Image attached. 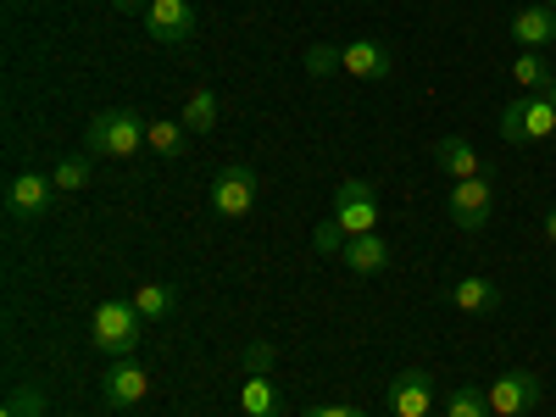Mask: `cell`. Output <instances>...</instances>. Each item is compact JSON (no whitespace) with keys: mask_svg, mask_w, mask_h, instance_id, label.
<instances>
[{"mask_svg":"<svg viewBox=\"0 0 556 417\" xmlns=\"http://www.w3.org/2000/svg\"><path fill=\"white\" fill-rule=\"evenodd\" d=\"M556 134V106L545 96H518L513 106H501V139L506 146H534V139Z\"/></svg>","mask_w":556,"mask_h":417,"instance_id":"5b68a950","label":"cell"},{"mask_svg":"<svg viewBox=\"0 0 556 417\" xmlns=\"http://www.w3.org/2000/svg\"><path fill=\"white\" fill-rule=\"evenodd\" d=\"M390 67H395V56H390L384 39H351V45H340V73H351L362 84L390 78Z\"/></svg>","mask_w":556,"mask_h":417,"instance_id":"7c38bea8","label":"cell"},{"mask_svg":"<svg viewBox=\"0 0 556 417\" xmlns=\"http://www.w3.org/2000/svg\"><path fill=\"white\" fill-rule=\"evenodd\" d=\"M513 78H518V89H523V96H545V89H551V78H556V67L545 62V51H518V62H513Z\"/></svg>","mask_w":556,"mask_h":417,"instance_id":"d6986e66","label":"cell"},{"mask_svg":"<svg viewBox=\"0 0 556 417\" xmlns=\"http://www.w3.org/2000/svg\"><path fill=\"white\" fill-rule=\"evenodd\" d=\"M340 67V51H334V45H312V51H306V73H334Z\"/></svg>","mask_w":556,"mask_h":417,"instance_id":"484cf974","label":"cell"},{"mask_svg":"<svg viewBox=\"0 0 556 417\" xmlns=\"http://www.w3.org/2000/svg\"><path fill=\"white\" fill-rule=\"evenodd\" d=\"M545 101H551V106H556V78H551V89H545Z\"/></svg>","mask_w":556,"mask_h":417,"instance_id":"f546056e","label":"cell"},{"mask_svg":"<svg viewBox=\"0 0 556 417\" xmlns=\"http://www.w3.org/2000/svg\"><path fill=\"white\" fill-rule=\"evenodd\" d=\"M146 128L151 117H139L128 106H106L84 123V156H106V162H128L146 151Z\"/></svg>","mask_w":556,"mask_h":417,"instance_id":"6da1fadb","label":"cell"},{"mask_svg":"<svg viewBox=\"0 0 556 417\" xmlns=\"http://www.w3.org/2000/svg\"><path fill=\"white\" fill-rule=\"evenodd\" d=\"M384 395H390V417H434V379L417 374V367L395 374Z\"/></svg>","mask_w":556,"mask_h":417,"instance_id":"8fae6325","label":"cell"},{"mask_svg":"<svg viewBox=\"0 0 556 417\" xmlns=\"http://www.w3.org/2000/svg\"><path fill=\"white\" fill-rule=\"evenodd\" d=\"M451 306L468 312V317H490V312H501V290L490 285V278L468 273V278H456V285H451Z\"/></svg>","mask_w":556,"mask_h":417,"instance_id":"9a60e30c","label":"cell"},{"mask_svg":"<svg viewBox=\"0 0 556 417\" xmlns=\"http://www.w3.org/2000/svg\"><path fill=\"white\" fill-rule=\"evenodd\" d=\"M112 7H117V12H146L151 0H112Z\"/></svg>","mask_w":556,"mask_h":417,"instance_id":"83f0119b","label":"cell"},{"mask_svg":"<svg viewBox=\"0 0 556 417\" xmlns=\"http://www.w3.org/2000/svg\"><path fill=\"white\" fill-rule=\"evenodd\" d=\"M51 206H56V184H51V173H17V178L7 184V212H12V217L39 223Z\"/></svg>","mask_w":556,"mask_h":417,"instance_id":"30bf717a","label":"cell"},{"mask_svg":"<svg viewBox=\"0 0 556 417\" xmlns=\"http://www.w3.org/2000/svg\"><path fill=\"white\" fill-rule=\"evenodd\" d=\"M340 262L351 267V273H384L390 267V240L384 235H356V240H345V251H340Z\"/></svg>","mask_w":556,"mask_h":417,"instance_id":"2e32d148","label":"cell"},{"mask_svg":"<svg viewBox=\"0 0 556 417\" xmlns=\"http://www.w3.org/2000/svg\"><path fill=\"white\" fill-rule=\"evenodd\" d=\"M545 240H551V245H556V206H551V212H545Z\"/></svg>","mask_w":556,"mask_h":417,"instance_id":"f1b7e54d","label":"cell"},{"mask_svg":"<svg viewBox=\"0 0 556 417\" xmlns=\"http://www.w3.org/2000/svg\"><path fill=\"white\" fill-rule=\"evenodd\" d=\"M301 417H367L362 406H340V401H329V406H312V412H301Z\"/></svg>","mask_w":556,"mask_h":417,"instance_id":"4316f807","label":"cell"},{"mask_svg":"<svg viewBox=\"0 0 556 417\" xmlns=\"http://www.w3.org/2000/svg\"><path fill=\"white\" fill-rule=\"evenodd\" d=\"M89 345H96L106 362L117 356H134L146 345V317L134 312V301H101L89 312Z\"/></svg>","mask_w":556,"mask_h":417,"instance_id":"7a4b0ae2","label":"cell"},{"mask_svg":"<svg viewBox=\"0 0 556 417\" xmlns=\"http://www.w3.org/2000/svg\"><path fill=\"white\" fill-rule=\"evenodd\" d=\"M273 362H278V345H267V340H256V345L240 351V367H245V374H273Z\"/></svg>","mask_w":556,"mask_h":417,"instance_id":"d4e9b609","label":"cell"},{"mask_svg":"<svg viewBox=\"0 0 556 417\" xmlns=\"http://www.w3.org/2000/svg\"><path fill=\"white\" fill-rule=\"evenodd\" d=\"M240 412H245V417H278V412H285L267 374H245V384H240Z\"/></svg>","mask_w":556,"mask_h":417,"instance_id":"ac0fdd59","label":"cell"},{"mask_svg":"<svg viewBox=\"0 0 556 417\" xmlns=\"http://www.w3.org/2000/svg\"><path fill=\"white\" fill-rule=\"evenodd\" d=\"M146 395H151V374H146L134 356H117L106 374H101V401H106L112 412H128V406H139Z\"/></svg>","mask_w":556,"mask_h":417,"instance_id":"ba28073f","label":"cell"},{"mask_svg":"<svg viewBox=\"0 0 556 417\" xmlns=\"http://www.w3.org/2000/svg\"><path fill=\"white\" fill-rule=\"evenodd\" d=\"M256 195H262V178H256V167H245V162H228V167L212 178V212H217L223 223L251 217V212H256Z\"/></svg>","mask_w":556,"mask_h":417,"instance_id":"277c9868","label":"cell"},{"mask_svg":"<svg viewBox=\"0 0 556 417\" xmlns=\"http://www.w3.org/2000/svg\"><path fill=\"white\" fill-rule=\"evenodd\" d=\"M146 146H151L162 162H173V156L190 151V128H184L178 117H156V123L146 128Z\"/></svg>","mask_w":556,"mask_h":417,"instance_id":"e0dca14e","label":"cell"},{"mask_svg":"<svg viewBox=\"0 0 556 417\" xmlns=\"http://www.w3.org/2000/svg\"><path fill=\"white\" fill-rule=\"evenodd\" d=\"M0 417H51V406H45V390L39 384H17L7 395V406H0Z\"/></svg>","mask_w":556,"mask_h":417,"instance_id":"603a6c76","label":"cell"},{"mask_svg":"<svg viewBox=\"0 0 556 417\" xmlns=\"http://www.w3.org/2000/svg\"><path fill=\"white\" fill-rule=\"evenodd\" d=\"M89 173H96V167H89V156H62V162H56V173H51L56 195H73V190H84V184H89Z\"/></svg>","mask_w":556,"mask_h":417,"instance_id":"cb8c5ba5","label":"cell"},{"mask_svg":"<svg viewBox=\"0 0 556 417\" xmlns=\"http://www.w3.org/2000/svg\"><path fill=\"white\" fill-rule=\"evenodd\" d=\"M513 39L523 45V51H545V45H556V12L545 7H518L513 12Z\"/></svg>","mask_w":556,"mask_h":417,"instance_id":"5bb4252c","label":"cell"},{"mask_svg":"<svg viewBox=\"0 0 556 417\" xmlns=\"http://www.w3.org/2000/svg\"><path fill=\"white\" fill-rule=\"evenodd\" d=\"M128 301H134V312L146 317V323H156V317H167V312L178 306V290H173V285H156V278H151V285H139Z\"/></svg>","mask_w":556,"mask_h":417,"instance_id":"ffe728a7","label":"cell"},{"mask_svg":"<svg viewBox=\"0 0 556 417\" xmlns=\"http://www.w3.org/2000/svg\"><path fill=\"white\" fill-rule=\"evenodd\" d=\"M434 167H440L451 184H462V178H484V173H490V167L479 162V151H473L462 134H445V139H434Z\"/></svg>","mask_w":556,"mask_h":417,"instance_id":"4fadbf2b","label":"cell"},{"mask_svg":"<svg viewBox=\"0 0 556 417\" xmlns=\"http://www.w3.org/2000/svg\"><path fill=\"white\" fill-rule=\"evenodd\" d=\"M329 223L340 228L345 240L356 235H379V190H374V178H345L340 190H334V212Z\"/></svg>","mask_w":556,"mask_h":417,"instance_id":"3957f363","label":"cell"},{"mask_svg":"<svg viewBox=\"0 0 556 417\" xmlns=\"http://www.w3.org/2000/svg\"><path fill=\"white\" fill-rule=\"evenodd\" d=\"M445 212H451L456 228H468V235L490 228V212H495V184H490V173H484V178H462V184H451Z\"/></svg>","mask_w":556,"mask_h":417,"instance_id":"8992f818","label":"cell"},{"mask_svg":"<svg viewBox=\"0 0 556 417\" xmlns=\"http://www.w3.org/2000/svg\"><path fill=\"white\" fill-rule=\"evenodd\" d=\"M445 417H490V390H479V384L445 390Z\"/></svg>","mask_w":556,"mask_h":417,"instance_id":"7402d4cb","label":"cell"},{"mask_svg":"<svg viewBox=\"0 0 556 417\" xmlns=\"http://www.w3.org/2000/svg\"><path fill=\"white\" fill-rule=\"evenodd\" d=\"M540 374H529V367H506V374L490 384V417H523L540 406Z\"/></svg>","mask_w":556,"mask_h":417,"instance_id":"52a82bcc","label":"cell"},{"mask_svg":"<svg viewBox=\"0 0 556 417\" xmlns=\"http://www.w3.org/2000/svg\"><path fill=\"white\" fill-rule=\"evenodd\" d=\"M195 28H201V12L190 7V0H151L146 7V34L156 45H184Z\"/></svg>","mask_w":556,"mask_h":417,"instance_id":"9c48e42d","label":"cell"},{"mask_svg":"<svg viewBox=\"0 0 556 417\" xmlns=\"http://www.w3.org/2000/svg\"><path fill=\"white\" fill-rule=\"evenodd\" d=\"M217 112H223V106H217V96H212V89H195V96L184 101L178 123L190 128V134H212V128H217Z\"/></svg>","mask_w":556,"mask_h":417,"instance_id":"44dd1931","label":"cell"},{"mask_svg":"<svg viewBox=\"0 0 556 417\" xmlns=\"http://www.w3.org/2000/svg\"><path fill=\"white\" fill-rule=\"evenodd\" d=\"M545 7H551V12H556V0H545Z\"/></svg>","mask_w":556,"mask_h":417,"instance_id":"4dcf8cb0","label":"cell"}]
</instances>
